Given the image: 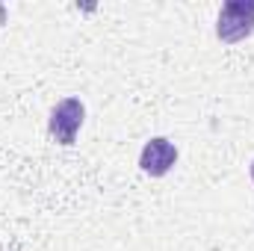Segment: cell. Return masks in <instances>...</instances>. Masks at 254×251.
Segmentation results:
<instances>
[{"instance_id": "cell-1", "label": "cell", "mask_w": 254, "mask_h": 251, "mask_svg": "<svg viewBox=\"0 0 254 251\" xmlns=\"http://www.w3.org/2000/svg\"><path fill=\"white\" fill-rule=\"evenodd\" d=\"M254 33V0H231L222 6L216 21V36L225 45L243 42Z\"/></svg>"}, {"instance_id": "cell-2", "label": "cell", "mask_w": 254, "mask_h": 251, "mask_svg": "<svg viewBox=\"0 0 254 251\" xmlns=\"http://www.w3.org/2000/svg\"><path fill=\"white\" fill-rule=\"evenodd\" d=\"M83 119H86V110L77 98H65L60 101L54 110H51V136L60 142V145H74L80 127H83Z\"/></svg>"}, {"instance_id": "cell-3", "label": "cell", "mask_w": 254, "mask_h": 251, "mask_svg": "<svg viewBox=\"0 0 254 251\" xmlns=\"http://www.w3.org/2000/svg\"><path fill=\"white\" fill-rule=\"evenodd\" d=\"M175 163H178V148H175L169 139L154 136L151 142H145L142 157H139V166H142L145 175H151V178H163Z\"/></svg>"}, {"instance_id": "cell-4", "label": "cell", "mask_w": 254, "mask_h": 251, "mask_svg": "<svg viewBox=\"0 0 254 251\" xmlns=\"http://www.w3.org/2000/svg\"><path fill=\"white\" fill-rule=\"evenodd\" d=\"M252 181H254V163H252Z\"/></svg>"}]
</instances>
